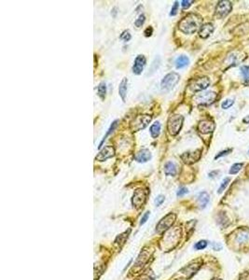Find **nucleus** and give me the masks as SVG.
I'll return each mask as SVG.
<instances>
[{
  "label": "nucleus",
  "mask_w": 249,
  "mask_h": 280,
  "mask_svg": "<svg viewBox=\"0 0 249 280\" xmlns=\"http://www.w3.org/2000/svg\"><path fill=\"white\" fill-rule=\"evenodd\" d=\"M118 122H119V121H118V120H116L115 122H112V124H111V125H110V127L108 128V130H107V134L105 135V137L103 138L102 141L100 142V144H99V146H98V148H102V146H103L104 142H105V141H106V139L107 138V137H108V136H110V134H111V133H113V131L116 129V127L118 126Z\"/></svg>",
  "instance_id": "5701e85b"
},
{
  "label": "nucleus",
  "mask_w": 249,
  "mask_h": 280,
  "mask_svg": "<svg viewBox=\"0 0 249 280\" xmlns=\"http://www.w3.org/2000/svg\"><path fill=\"white\" fill-rule=\"evenodd\" d=\"M234 104V101L232 99H226L222 104H221V107L223 109H228L230 108L232 105Z\"/></svg>",
  "instance_id": "c756f323"
},
{
  "label": "nucleus",
  "mask_w": 249,
  "mask_h": 280,
  "mask_svg": "<svg viewBox=\"0 0 249 280\" xmlns=\"http://www.w3.org/2000/svg\"><path fill=\"white\" fill-rule=\"evenodd\" d=\"M202 25V18L195 13H189L185 16L178 23V28L185 34H194Z\"/></svg>",
  "instance_id": "f257e3e1"
},
{
  "label": "nucleus",
  "mask_w": 249,
  "mask_h": 280,
  "mask_svg": "<svg viewBox=\"0 0 249 280\" xmlns=\"http://www.w3.org/2000/svg\"><path fill=\"white\" fill-rule=\"evenodd\" d=\"M148 217H149V212H146V213H145V214L143 215L142 218H141L140 224L142 225V224L146 223V222H147V218H148Z\"/></svg>",
  "instance_id": "e433bc0d"
},
{
  "label": "nucleus",
  "mask_w": 249,
  "mask_h": 280,
  "mask_svg": "<svg viewBox=\"0 0 249 280\" xmlns=\"http://www.w3.org/2000/svg\"><path fill=\"white\" fill-rule=\"evenodd\" d=\"M148 195V191L147 189L138 188L134 191V193L132 195V205L136 208H140L147 201V197Z\"/></svg>",
  "instance_id": "39448f33"
},
{
  "label": "nucleus",
  "mask_w": 249,
  "mask_h": 280,
  "mask_svg": "<svg viewBox=\"0 0 249 280\" xmlns=\"http://www.w3.org/2000/svg\"><path fill=\"white\" fill-rule=\"evenodd\" d=\"M242 167H243V163H234V164L231 167V169H230V174H231V175H235V174H237V173L242 169Z\"/></svg>",
  "instance_id": "bb28decb"
},
{
  "label": "nucleus",
  "mask_w": 249,
  "mask_h": 280,
  "mask_svg": "<svg viewBox=\"0 0 249 280\" xmlns=\"http://www.w3.org/2000/svg\"><path fill=\"white\" fill-rule=\"evenodd\" d=\"M241 73L244 77V79L246 82H249V67L248 66H243L241 68Z\"/></svg>",
  "instance_id": "a878e982"
},
{
  "label": "nucleus",
  "mask_w": 249,
  "mask_h": 280,
  "mask_svg": "<svg viewBox=\"0 0 249 280\" xmlns=\"http://www.w3.org/2000/svg\"><path fill=\"white\" fill-rule=\"evenodd\" d=\"M230 181H231V178H224V179L222 180V182H221L220 187L218 188L217 193H222V192H224V190L227 188V186L229 185Z\"/></svg>",
  "instance_id": "393cba45"
},
{
  "label": "nucleus",
  "mask_w": 249,
  "mask_h": 280,
  "mask_svg": "<svg viewBox=\"0 0 249 280\" xmlns=\"http://www.w3.org/2000/svg\"><path fill=\"white\" fill-rule=\"evenodd\" d=\"M207 247V242L205 240H202V241H199L197 242L195 245H194V248L197 249V250H201V249H203Z\"/></svg>",
  "instance_id": "c85d7f7f"
},
{
  "label": "nucleus",
  "mask_w": 249,
  "mask_h": 280,
  "mask_svg": "<svg viewBox=\"0 0 249 280\" xmlns=\"http://www.w3.org/2000/svg\"><path fill=\"white\" fill-rule=\"evenodd\" d=\"M193 3V1H188V0H183V1H181V6H182V8H188L189 7H190V5Z\"/></svg>",
  "instance_id": "c9c22d12"
},
{
  "label": "nucleus",
  "mask_w": 249,
  "mask_h": 280,
  "mask_svg": "<svg viewBox=\"0 0 249 280\" xmlns=\"http://www.w3.org/2000/svg\"><path fill=\"white\" fill-rule=\"evenodd\" d=\"M150 276H151V274H146V275H144V276H143L139 280H153L154 276H152V277H150Z\"/></svg>",
  "instance_id": "58836bf2"
},
{
  "label": "nucleus",
  "mask_w": 249,
  "mask_h": 280,
  "mask_svg": "<svg viewBox=\"0 0 249 280\" xmlns=\"http://www.w3.org/2000/svg\"><path fill=\"white\" fill-rule=\"evenodd\" d=\"M189 63V59L187 58L186 55H180L179 57L177 58L175 64H176V68L177 69H181L186 68Z\"/></svg>",
  "instance_id": "6ab92c4d"
},
{
  "label": "nucleus",
  "mask_w": 249,
  "mask_h": 280,
  "mask_svg": "<svg viewBox=\"0 0 249 280\" xmlns=\"http://www.w3.org/2000/svg\"><path fill=\"white\" fill-rule=\"evenodd\" d=\"M236 242L241 246H248L249 244V230H240L236 236Z\"/></svg>",
  "instance_id": "dca6fc26"
},
{
  "label": "nucleus",
  "mask_w": 249,
  "mask_h": 280,
  "mask_svg": "<svg viewBox=\"0 0 249 280\" xmlns=\"http://www.w3.org/2000/svg\"><path fill=\"white\" fill-rule=\"evenodd\" d=\"M97 92H98V95L100 96L101 99H105L106 98V93H107V85L105 82H101L99 85H98V88H97Z\"/></svg>",
  "instance_id": "b1692460"
},
{
  "label": "nucleus",
  "mask_w": 249,
  "mask_h": 280,
  "mask_svg": "<svg viewBox=\"0 0 249 280\" xmlns=\"http://www.w3.org/2000/svg\"><path fill=\"white\" fill-rule=\"evenodd\" d=\"M176 218H177V216H176L175 214H173V213H170V214L166 215V216H165V217H164L159 223H158L156 231H157L158 232H164L165 230L169 229V228L174 224V222H175V220H176Z\"/></svg>",
  "instance_id": "1a4fd4ad"
},
{
  "label": "nucleus",
  "mask_w": 249,
  "mask_h": 280,
  "mask_svg": "<svg viewBox=\"0 0 249 280\" xmlns=\"http://www.w3.org/2000/svg\"><path fill=\"white\" fill-rule=\"evenodd\" d=\"M178 6H179L178 2H177V1H176V2H175V4H174V6L172 7L171 12H170V15H171V16H175V15H177V10H178Z\"/></svg>",
  "instance_id": "2f4dec72"
},
{
  "label": "nucleus",
  "mask_w": 249,
  "mask_h": 280,
  "mask_svg": "<svg viewBox=\"0 0 249 280\" xmlns=\"http://www.w3.org/2000/svg\"><path fill=\"white\" fill-rule=\"evenodd\" d=\"M164 173L166 176H176L177 175V166L174 162H168L164 165Z\"/></svg>",
  "instance_id": "a211bd4d"
},
{
  "label": "nucleus",
  "mask_w": 249,
  "mask_h": 280,
  "mask_svg": "<svg viewBox=\"0 0 249 280\" xmlns=\"http://www.w3.org/2000/svg\"><path fill=\"white\" fill-rule=\"evenodd\" d=\"M115 155V149L112 146H106L104 148L100 150V152L96 155V160L99 162H104L109 158H112Z\"/></svg>",
  "instance_id": "9b49d317"
},
{
  "label": "nucleus",
  "mask_w": 249,
  "mask_h": 280,
  "mask_svg": "<svg viewBox=\"0 0 249 280\" xmlns=\"http://www.w3.org/2000/svg\"><path fill=\"white\" fill-rule=\"evenodd\" d=\"M163 201H164V196L163 195H159L155 199V204H156L157 207H159V206H161L163 203Z\"/></svg>",
  "instance_id": "f704fd0d"
},
{
  "label": "nucleus",
  "mask_w": 249,
  "mask_h": 280,
  "mask_svg": "<svg viewBox=\"0 0 249 280\" xmlns=\"http://www.w3.org/2000/svg\"><path fill=\"white\" fill-rule=\"evenodd\" d=\"M215 123L213 121L211 120H203L201 121L199 125H198V130L200 133L203 134V135H207L212 133L215 130Z\"/></svg>",
  "instance_id": "f8f14e48"
},
{
  "label": "nucleus",
  "mask_w": 249,
  "mask_h": 280,
  "mask_svg": "<svg viewBox=\"0 0 249 280\" xmlns=\"http://www.w3.org/2000/svg\"><path fill=\"white\" fill-rule=\"evenodd\" d=\"M134 159L138 162H147L151 159V153L148 149H142L136 153Z\"/></svg>",
  "instance_id": "f3484780"
},
{
  "label": "nucleus",
  "mask_w": 249,
  "mask_h": 280,
  "mask_svg": "<svg viewBox=\"0 0 249 280\" xmlns=\"http://www.w3.org/2000/svg\"><path fill=\"white\" fill-rule=\"evenodd\" d=\"M127 86H128V79H127L126 78H122V80L121 81L120 86H119V93H120V96L122 97V99L123 102H125V99H126Z\"/></svg>",
  "instance_id": "aec40b11"
},
{
  "label": "nucleus",
  "mask_w": 249,
  "mask_h": 280,
  "mask_svg": "<svg viewBox=\"0 0 249 280\" xmlns=\"http://www.w3.org/2000/svg\"><path fill=\"white\" fill-rule=\"evenodd\" d=\"M149 131H150V135L153 138H157L159 136H160V133H161V123L159 122H154L150 128H149Z\"/></svg>",
  "instance_id": "4be33fe9"
},
{
  "label": "nucleus",
  "mask_w": 249,
  "mask_h": 280,
  "mask_svg": "<svg viewBox=\"0 0 249 280\" xmlns=\"http://www.w3.org/2000/svg\"><path fill=\"white\" fill-rule=\"evenodd\" d=\"M187 192H188V191H187V188H185V187H182V188H180L178 191H177V196L178 197H182V196H184L185 194H187Z\"/></svg>",
  "instance_id": "72a5a7b5"
},
{
  "label": "nucleus",
  "mask_w": 249,
  "mask_h": 280,
  "mask_svg": "<svg viewBox=\"0 0 249 280\" xmlns=\"http://www.w3.org/2000/svg\"><path fill=\"white\" fill-rule=\"evenodd\" d=\"M198 202L200 204V207L202 208H204L208 202H209V194L206 192H202L198 195Z\"/></svg>",
  "instance_id": "412c9836"
},
{
  "label": "nucleus",
  "mask_w": 249,
  "mask_h": 280,
  "mask_svg": "<svg viewBox=\"0 0 249 280\" xmlns=\"http://www.w3.org/2000/svg\"><path fill=\"white\" fill-rule=\"evenodd\" d=\"M214 25L211 22H207L202 25V27L199 30V35L202 38H207L211 36V34L214 32Z\"/></svg>",
  "instance_id": "2eb2a0df"
},
{
  "label": "nucleus",
  "mask_w": 249,
  "mask_h": 280,
  "mask_svg": "<svg viewBox=\"0 0 249 280\" xmlns=\"http://www.w3.org/2000/svg\"><path fill=\"white\" fill-rule=\"evenodd\" d=\"M145 21H146V17H145V15H144V14H141V15H139V17L135 20L134 24H135L136 27L139 28V27H141V26L144 24Z\"/></svg>",
  "instance_id": "cd10ccee"
},
{
  "label": "nucleus",
  "mask_w": 249,
  "mask_h": 280,
  "mask_svg": "<svg viewBox=\"0 0 249 280\" xmlns=\"http://www.w3.org/2000/svg\"><path fill=\"white\" fill-rule=\"evenodd\" d=\"M243 122H244L245 123H249V115H248V116H247V117H245V118H244Z\"/></svg>",
  "instance_id": "79ce46f5"
},
{
  "label": "nucleus",
  "mask_w": 249,
  "mask_h": 280,
  "mask_svg": "<svg viewBox=\"0 0 249 280\" xmlns=\"http://www.w3.org/2000/svg\"><path fill=\"white\" fill-rule=\"evenodd\" d=\"M232 8V5L228 0H221L217 3L216 8V15L218 18H224L226 17Z\"/></svg>",
  "instance_id": "6e6552de"
},
{
  "label": "nucleus",
  "mask_w": 249,
  "mask_h": 280,
  "mask_svg": "<svg viewBox=\"0 0 249 280\" xmlns=\"http://www.w3.org/2000/svg\"><path fill=\"white\" fill-rule=\"evenodd\" d=\"M209 85H210V79L207 77H201V78L192 79L188 87L192 92H201L207 89Z\"/></svg>",
  "instance_id": "423d86ee"
},
{
  "label": "nucleus",
  "mask_w": 249,
  "mask_h": 280,
  "mask_svg": "<svg viewBox=\"0 0 249 280\" xmlns=\"http://www.w3.org/2000/svg\"><path fill=\"white\" fill-rule=\"evenodd\" d=\"M131 38H132V36L130 34V31H124L120 37V38L123 41H129L131 39Z\"/></svg>",
  "instance_id": "7c9ffc66"
},
{
  "label": "nucleus",
  "mask_w": 249,
  "mask_h": 280,
  "mask_svg": "<svg viewBox=\"0 0 249 280\" xmlns=\"http://www.w3.org/2000/svg\"><path fill=\"white\" fill-rule=\"evenodd\" d=\"M200 267H201V263H200V262H191L190 264L187 265L185 268H183V269L180 271V273L184 274V275L186 276V278H191V277H192V276L199 270Z\"/></svg>",
  "instance_id": "4468645a"
},
{
  "label": "nucleus",
  "mask_w": 249,
  "mask_h": 280,
  "mask_svg": "<svg viewBox=\"0 0 249 280\" xmlns=\"http://www.w3.org/2000/svg\"><path fill=\"white\" fill-rule=\"evenodd\" d=\"M180 79V76L176 73V72H172L167 74L166 76H164V78H162V82H161V88L163 91H170L172 90L179 81Z\"/></svg>",
  "instance_id": "7ed1b4c3"
},
{
  "label": "nucleus",
  "mask_w": 249,
  "mask_h": 280,
  "mask_svg": "<svg viewBox=\"0 0 249 280\" xmlns=\"http://www.w3.org/2000/svg\"><path fill=\"white\" fill-rule=\"evenodd\" d=\"M232 151V148H228V149H225V150H222L221 152H219L217 155H216V157H215V159L217 160V159H218V158H220V157H222V156H225V155H227V154H229V153H231Z\"/></svg>",
  "instance_id": "473e14b6"
},
{
  "label": "nucleus",
  "mask_w": 249,
  "mask_h": 280,
  "mask_svg": "<svg viewBox=\"0 0 249 280\" xmlns=\"http://www.w3.org/2000/svg\"><path fill=\"white\" fill-rule=\"evenodd\" d=\"M240 280H249L248 273H244L240 276Z\"/></svg>",
  "instance_id": "ea45409f"
},
{
  "label": "nucleus",
  "mask_w": 249,
  "mask_h": 280,
  "mask_svg": "<svg viewBox=\"0 0 249 280\" xmlns=\"http://www.w3.org/2000/svg\"><path fill=\"white\" fill-rule=\"evenodd\" d=\"M212 280H221V279H218V278H215V279H212Z\"/></svg>",
  "instance_id": "37998d69"
},
{
  "label": "nucleus",
  "mask_w": 249,
  "mask_h": 280,
  "mask_svg": "<svg viewBox=\"0 0 249 280\" xmlns=\"http://www.w3.org/2000/svg\"><path fill=\"white\" fill-rule=\"evenodd\" d=\"M212 246H213V248H214L215 250H218V249L221 248V245H218V244H216V243H213Z\"/></svg>",
  "instance_id": "a19ab883"
},
{
  "label": "nucleus",
  "mask_w": 249,
  "mask_h": 280,
  "mask_svg": "<svg viewBox=\"0 0 249 280\" xmlns=\"http://www.w3.org/2000/svg\"><path fill=\"white\" fill-rule=\"evenodd\" d=\"M202 155V149H197L194 151H188L185 152L181 155L182 161L187 164H192L196 162H198Z\"/></svg>",
  "instance_id": "9d476101"
},
{
  "label": "nucleus",
  "mask_w": 249,
  "mask_h": 280,
  "mask_svg": "<svg viewBox=\"0 0 249 280\" xmlns=\"http://www.w3.org/2000/svg\"><path fill=\"white\" fill-rule=\"evenodd\" d=\"M152 117L149 115H139L136 118L133 119V121L131 122V129L133 132H138L144 128H146L148 123L151 122Z\"/></svg>",
  "instance_id": "20e7f679"
},
{
  "label": "nucleus",
  "mask_w": 249,
  "mask_h": 280,
  "mask_svg": "<svg viewBox=\"0 0 249 280\" xmlns=\"http://www.w3.org/2000/svg\"><path fill=\"white\" fill-rule=\"evenodd\" d=\"M152 33H153V28H152L151 26L147 27V28L145 30V32H144V34H145L146 37H150V36L152 35Z\"/></svg>",
  "instance_id": "4c0bfd02"
},
{
  "label": "nucleus",
  "mask_w": 249,
  "mask_h": 280,
  "mask_svg": "<svg viewBox=\"0 0 249 280\" xmlns=\"http://www.w3.org/2000/svg\"><path fill=\"white\" fill-rule=\"evenodd\" d=\"M146 57L144 55H138L135 60H134V63H133V66H132V72L133 74L135 75H140L142 73V71L144 69L145 66H146Z\"/></svg>",
  "instance_id": "ddd939ff"
},
{
  "label": "nucleus",
  "mask_w": 249,
  "mask_h": 280,
  "mask_svg": "<svg viewBox=\"0 0 249 280\" xmlns=\"http://www.w3.org/2000/svg\"><path fill=\"white\" fill-rule=\"evenodd\" d=\"M184 118L181 115L175 114L169 117L168 122H167V130L171 136H177L183 125Z\"/></svg>",
  "instance_id": "f03ea898"
},
{
  "label": "nucleus",
  "mask_w": 249,
  "mask_h": 280,
  "mask_svg": "<svg viewBox=\"0 0 249 280\" xmlns=\"http://www.w3.org/2000/svg\"><path fill=\"white\" fill-rule=\"evenodd\" d=\"M217 99V93L214 92H205L200 94H197L194 97V101L199 105H211Z\"/></svg>",
  "instance_id": "0eeeda50"
}]
</instances>
